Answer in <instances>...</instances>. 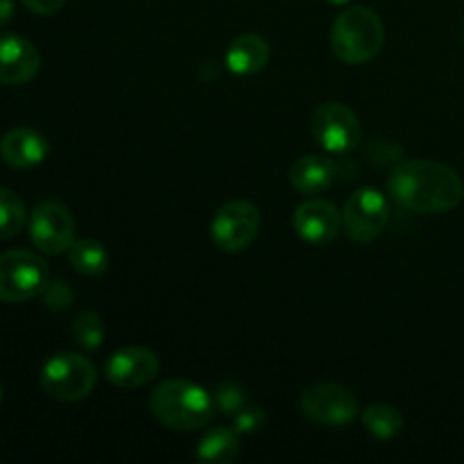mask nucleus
I'll use <instances>...</instances> for the list:
<instances>
[{
	"mask_svg": "<svg viewBox=\"0 0 464 464\" xmlns=\"http://www.w3.org/2000/svg\"><path fill=\"white\" fill-rule=\"evenodd\" d=\"M388 193L397 207L421 216L449 213L462 202L464 184L453 168L430 159L399 161L388 177Z\"/></svg>",
	"mask_w": 464,
	"mask_h": 464,
	"instance_id": "1",
	"label": "nucleus"
},
{
	"mask_svg": "<svg viewBox=\"0 0 464 464\" xmlns=\"http://www.w3.org/2000/svg\"><path fill=\"white\" fill-rule=\"evenodd\" d=\"M150 411L154 420L166 429L190 433L211 424L218 408L213 394L207 392L202 385L184 379H170L157 385L150 394Z\"/></svg>",
	"mask_w": 464,
	"mask_h": 464,
	"instance_id": "2",
	"label": "nucleus"
},
{
	"mask_svg": "<svg viewBox=\"0 0 464 464\" xmlns=\"http://www.w3.org/2000/svg\"><path fill=\"white\" fill-rule=\"evenodd\" d=\"M385 27L379 14L365 5H353L335 18L331 27V48L335 57L349 66L372 62L381 53Z\"/></svg>",
	"mask_w": 464,
	"mask_h": 464,
	"instance_id": "3",
	"label": "nucleus"
},
{
	"mask_svg": "<svg viewBox=\"0 0 464 464\" xmlns=\"http://www.w3.org/2000/svg\"><path fill=\"white\" fill-rule=\"evenodd\" d=\"M41 388L54 401L72 403L82 401L93 392L98 383L95 365L82 353L62 352L54 353L41 367Z\"/></svg>",
	"mask_w": 464,
	"mask_h": 464,
	"instance_id": "4",
	"label": "nucleus"
},
{
	"mask_svg": "<svg viewBox=\"0 0 464 464\" xmlns=\"http://www.w3.org/2000/svg\"><path fill=\"white\" fill-rule=\"evenodd\" d=\"M50 284L48 263L30 249L0 254V302L23 304L41 297Z\"/></svg>",
	"mask_w": 464,
	"mask_h": 464,
	"instance_id": "5",
	"label": "nucleus"
},
{
	"mask_svg": "<svg viewBox=\"0 0 464 464\" xmlns=\"http://www.w3.org/2000/svg\"><path fill=\"white\" fill-rule=\"evenodd\" d=\"M299 411L313 424L324 429H344L361 415V401L343 385L317 383L304 390L299 397Z\"/></svg>",
	"mask_w": 464,
	"mask_h": 464,
	"instance_id": "6",
	"label": "nucleus"
},
{
	"mask_svg": "<svg viewBox=\"0 0 464 464\" xmlns=\"http://www.w3.org/2000/svg\"><path fill=\"white\" fill-rule=\"evenodd\" d=\"M261 231V211L247 199H234L218 208L211 220V240L220 252H245Z\"/></svg>",
	"mask_w": 464,
	"mask_h": 464,
	"instance_id": "7",
	"label": "nucleus"
},
{
	"mask_svg": "<svg viewBox=\"0 0 464 464\" xmlns=\"http://www.w3.org/2000/svg\"><path fill=\"white\" fill-rule=\"evenodd\" d=\"M390 220V204L376 188H358L347 198L343 208V229L353 243H374Z\"/></svg>",
	"mask_w": 464,
	"mask_h": 464,
	"instance_id": "8",
	"label": "nucleus"
},
{
	"mask_svg": "<svg viewBox=\"0 0 464 464\" xmlns=\"http://www.w3.org/2000/svg\"><path fill=\"white\" fill-rule=\"evenodd\" d=\"M311 130L317 143L329 154H349L362 136L361 121L343 102H322L313 111Z\"/></svg>",
	"mask_w": 464,
	"mask_h": 464,
	"instance_id": "9",
	"label": "nucleus"
},
{
	"mask_svg": "<svg viewBox=\"0 0 464 464\" xmlns=\"http://www.w3.org/2000/svg\"><path fill=\"white\" fill-rule=\"evenodd\" d=\"M30 240L41 254L48 256H59L68 252L75 243V220H72L68 207L54 199L36 204L34 211L30 213Z\"/></svg>",
	"mask_w": 464,
	"mask_h": 464,
	"instance_id": "10",
	"label": "nucleus"
},
{
	"mask_svg": "<svg viewBox=\"0 0 464 464\" xmlns=\"http://www.w3.org/2000/svg\"><path fill=\"white\" fill-rule=\"evenodd\" d=\"M161 361L157 353L140 344L116 349L104 362V376L121 390H136L157 379Z\"/></svg>",
	"mask_w": 464,
	"mask_h": 464,
	"instance_id": "11",
	"label": "nucleus"
},
{
	"mask_svg": "<svg viewBox=\"0 0 464 464\" xmlns=\"http://www.w3.org/2000/svg\"><path fill=\"white\" fill-rule=\"evenodd\" d=\"M293 225L304 243L324 247V245L334 243L340 231H343V213L329 199L311 198L299 204L297 211H295Z\"/></svg>",
	"mask_w": 464,
	"mask_h": 464,
	"instance_id": "12",
	"label": "nucleus"
},
{
	"mask_svg": "<svg viewBox=\"0 0 464 464\" xmlns=\"http://www.w3.org/2000/svg\"><path fill=\"white\" fill-rule=\"evenodd\" d=\"M39 68L41 54L32 41L18 34H0V84H27Z\"/></svg>",
	"mask_w": 464,
	"mask_h": 464,
	"instance_id": "13",
	"label": "nucleus"
},
{
	"mask_svg": "<svg viewBox=\"0 0 464 464\" xmlns=\"http://www.w3.org/2000/svg\"><path fill=\"white\" fill-rule=\"evenodd\" d=\"M50 145L44 134L30 127H16L9 130L0 139V159L14 170H30L45 161Z\"/></svg>",
	"mask_w": 464,
	"mask_h": 464,
	"instance_id": "14",
	"label": "nucleus"
},
{
	"mask_svg": "<svg viewBox=\"0 0 464 464\" xmlns=\"http://www.w3.org/2000/svg\"><path fill=\"white\" fill-rule=\"evenodd\" d=\"M335 177H338V166L334 159L324 157V154H306L290 168V184L306 198L329 190Z\"/></svg>",
	"mask_w": 464,
	"mask_h": 464,
	"instance_id": "15",
	"label": "nucleus"
},
{
	"mask_svg": "<svg viewBox=\"0 0 464 464\" xmlns=\"http://www.w3.org/2000/svg\"><path fill=\"white\" fill-rule=\"evenodd\" d=\"M267 62H270V44L252 32L236 36L225 54V66L238 77L256 75L267 66Z\"/></svg>",
	"mask_w": 464,
	"mask_h": 464,
	"instance_id": "16",
	"label": "nucleus"
},
{
	"mask_svg": "<svg viewBox=\"0 0 464 464\" xmlns=\"http://www.w3.org/2000/svg\"><path fill=\"white\" fill-rule=\"evenodd\" d=\"M240 453V433L229 426H216L207 430L195 449V458L207 464H229Z\"/></svg>",
	"mask_w": 464,
	"mask_h": 464,
	"instance_id": "17",
	"label": "nucleus"
},
{
	"mask_svg": "<svg viewBox=\"0 0 464 464\" xmlns=\"http://www.w3.org/2000/svg\"><path fill=\"white\" fill-rule=\"evenodd\" d=\"M68 263L84 276H98L109 270V252L93 238H80L68 247Z\"/></svg>",
	"mask_w": 464,
	"mask_h": 464,
	"instance_id": "18",
	"label": "nucleus"
},
{
	"mask_svg": "<svg viewBox=\"0 0 464 464\" xmlns=\"http://www.w3.org/2000/svg\"><path fill=\"white\" fill-rule=\"evenodd\" d=\"M367 433L376 440H394L403 430V415L390 403H372L361 412Z\"/></svg>",
	"mask_w": 464,
	"mask_h": 464,
	"instance_id": "19",
	"label": "nucleus"
},
{
	"mask_svg": "<svg viewBox=\"0 0 464 464\" xmlns=\"http://www.w3.org/2000/svg\"><path fill=\"white\" fill-rule=\"evenodd\" d=\"M25 204L9 188H0V240L14 238L25 227Z\"/></svg>",
	"mask_w": 464,
	"mask_h": 464,
	"instance_id": "20",
	"label": "nucleus"
},
{
	"mask_svg": "<svg viewBox=\"0 0 464 464\" xmlns=\"http://www.w3.org/2000/svg\"><path fill=\"white\" fill-rule=\"evenodd\" d=\"M72 340L80 344L86 352H95V349L102 347L104 343V324L102 317L95 311H82L77 313L75 320L71 324Z\"/></svg>",
	"mask_w": 464,
	"mask_h": 464,
	"instance_id": "21",
	"label": "nucleus"
},
{
	"mask_svg": "<svg viewBox=\"0 0 464 464\" xmlns=\"http://www.w3.org/2000/svg\"><path fill=\"white\" fill-rule=\"evenodd\" d=\"M213 401H216L218 412L227 417H234L240 408L247 406L245 403V390L234 381H225V383L218 385L216 392H213Z\"/></svg>",
	"mask_w": 464,
	"mask_h": 464,
	"instance_id": "22",
	"label": "nucleus"
},
{
	"mask_svg": "<svg viewBox=\"0 0 464 464\" xmlns=\"http://www.w3.org/2000/svg\"><path fill=\"white\" fill-rule=\"evenodd\" d=\"M266 420H267L266 412H263L258 406H243L234 415V429L238 430L240 435L256 433V430L263 429Z\"/></svg>",
	"mask_w": 464,
	"mask_h": 464,
	"instance_id": "23",
	"label": "nucleus"
},
{
	"mask_svg": "<svg viewBox=\"0 0 464 464\" xmlns=\"http://www.w3.org/2000/svg\"><path fill=\"white\" fill-rule=\"evenodd\" d=\"M44 299L54 311H63L72 302V290L66 284H62V281H54V284H48V288L44 290Z\"/></svg>",
	"mask_w": 464,
	"mask_h": 464,
	"instance_id": "24",
	"label": "nucleus"
},
{
	"mask_svg": "<svg viewBox=\"0 0 464 464\" xmlns=\"http://www.w3.org/2000/svg\"><path fill=\"white\" fill-rule=\"evenodd\" d=\"M21 3L39 16H53L66 5V0H21Z\"/></svg>",
	"mask_w": 464,
	"mask_h": 464,
	"instance_id": "25",
	"label": "nucleus"
},
{
	"mask_svg": "<svg viewBox=\"0 0 464 464\" xmlns=\"http://www.w3.org/2000/svg\"><path fill=\"white\" fill-rule=\"evenodd\" d=\"M14 16V0H0V27L7 25Z\"/></svg>",
	"mask_w": 464,
	"mask_h": 464,
	"instance_id": "26",
	"label": "nucleus"
},
{
	"mask_svg": "<svg viewBox=\"0 0 464 464\" xmlns=\"http://www.w3.org/2000/svg\"><path fill=\"white\" fill-rule=\"evenodd\" d=\"M326 3H331V5H347L349 0H326Z\"/></svg>",
	"mask_w": 464,
	"mask_h": 464,
	"instance_id": "27",
	"label": "nucleus"
},
{
	"mask_svg": "<svg viewBox=\"0 0 464 464\" xmlns=\"http://www.w3.org/2000/svg\"><path fill=\"white\" fill-rule=\"evenodd\" d=\"M0 401H3V388H0Z\"/></svg>",
	"mask_w": 464,
	"mask_h": 464,
	"instance_id": "28",
	"label": "nucleus"
}]
</instances>
